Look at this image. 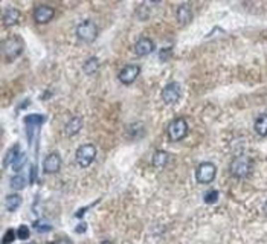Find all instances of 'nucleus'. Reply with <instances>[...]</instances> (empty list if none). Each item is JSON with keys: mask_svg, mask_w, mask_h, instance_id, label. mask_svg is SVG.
<instances>
[{"mask_svg": "<svg viewBox=\"0 0 267 244\" xmlns=\"http://www.w3.org/2000/svg\"><path fill=\"white\" fill-rule=\"evenodd\" d=\"M23 51H25V41L17 34L6 37L2 43V52L6 61H14L23 54Z\"/></svg>", "mask_w": 267, "mask_h": 244, "instance_id": "nucleus-1", "label": "nucleus"}, {"mask_svg": "<svg viewBox=\"0 0 267 244\" xmlns=\"http://www.w3.org/2000/svg\"><path fill=\"white\" fill-rule=\"evenodd\" d=\"M95 158H96V147L93 144H84L75 153V161L81 168L90 166Z\"/></svg>", "mask_w": 267, "mask_h": 244, "instance_id": "nucleus-2", "label": "nucleus"}, {"mask_svg": "<svg viewBox=\"0 0 267 244\" xmlns=\"http://www.w3.org/2000/svg\"><path fill=\"white\" fill-rule=\"evenodd\" d=\"M168 139L171 142H179L182 141L185 136H186V133H188V122L185 118H176L170 122L168 125Z\"/></svg>", "mask_w": 267, "mask_h": 244, "instance_id": "nucleus-3", "label": "nucleus"}, {"mask_svg": "<svg viewBox=\"0 0 267 244\" xmlns=\"http://www.w3.org/2000/svg\"><path fill=\"white\" fill-rule=\"evenodd\" d=\"M77 37L84 43H92L98 37V28L92 20H84L77 26Z\"/></svg>", "mask_w": 267, "mask_h": 244, "instance_id": "nucleus-4", "label": "nucleus"}, {"mask_svg": "<svg viewBox=\"0 0 267 244\" xmlns=\"http://www.w3.org/2000/svg\"><path fill=\"white\" fill-rule=\"evenodd\" d=\"M252 169V161L246 156H240V158H235L232 162H231V166H229V171L234 177L237 179H243V177H246Z\"/></svg>", "mask_w": 267, "mask_h": 244, "instance_id": "nucleus-5", "label": "nucleus"}, {"mask_svg": "<svg viewBox=\"0 0 267 244\" xmlns=\"http://www.w3.org/2000/svg\"><path fill=\"white\" fill-rule=\"evenodd\" d=\"M217 175V166L212 162H203L200 163L195 169V179L198 183L208 185L211 183Z\"/></svg>", "mask_w": 267, "mask_h": 244, "instance_id": "nucleus-6", "label": "nucleus"}, {"mask_svg": "<svg viewBox=\"0 0 267 244\" xmlns=\"http://www.w3.org/2000/svg\"><path fill=\"white\" fill-rule=\"evenodd\" d=\"M180 95H182V85L177 82V81H171L168 82L164 90H162V99L165 104H176L177 101L180 99Z\"/></svg>", "mask_w": 267, "mask_h": 244, "instance_id": "nucleus-7", "label": "nucleus"}, {"mask_svg": "<svg viewBox=\"0 0 267 244\" xmlns=\"http://www.w3.org/2000/svg\"><path fill=\"white\" fill-rule=\"evenodd\" d=\"M139 74H141V68H139L138 64H127V66H124V68L119 71L118 80H119L122 84L130 85V84H133V82L136 81V78L139 77Z\"/></svg>", "mask_w": 267, "mask_h": 244, "instance_id": "nucleus-8", "label": "nucleus"}, {"mask_svg": "<svg viewBox=\"0 0 267 244\" xmlns=\"http://www.w3.org/2000/svg\"><path fill=\"white\" fill-rule=\"evenodd\" d=\"M54 15H55V9L49 5H38L34 9V20L38 25L49 23V21L54 18Z\"/></svg>", "mask_w": 267, "mask_h": 244, "instance_id": "nucleus-9", "label": "nucleus"}, {"mask_svg": "<svg viewBox=\"0 0 267 244\" xmlns=\"http://www.w3.org/2000/svg\"><path fill=\"white\" fill-rule=\"evenodd\" d=\"M61 168V158L58 153H51L43 162V171L46 174H55Z\"/></svg>", "mask_w": 267, "mask_h": 244, "instance_id": "nucleus-10", "label": "nucleus"}, {"mask_svg": "<svg viewBox=\"0 0 267 244\" xmlns=\"http://www.w3.org/2000/svg\"><path fill=\"white\" fill-rule=\"evenodd\" d=\"M153 51H154V43H153V40H150V38H147V37L139 38V40L136 41V44H135V54H136L138 57H147V55H150Z\"/></svg>", "mask_w": 267, "mask_h": 244, "instance_id": "nucleus-11", "label": "nucleus"}, {"mask_svg": "<svg viewBox=\"0 0 267 244\" xmlns=\"http://www.w3.org/2000/svg\"><path fill=\"white\" fill-rule=\"evenodd\" d=\"M20 20V11L17 8H6L2 15V23L3 26H14Z\"/></svg>", "mask_w": 267, "mask_h": 244, "instance_id": "nucleus-12", "label": "nucleus"}, {"mask_svg": "<svg viewBox=\"0 0 267 244\" xmlns=\"http://www.w3.org/2000/svg\"><path fill=\"white\" fill-rule=\"evenodd\" d=\"M81 128H83V118L75 116V118L68 121V124H66V127H64V131L68 136H75V135H78Z\"/></svg>", "mask_w": 267, "mask_h": 244, "instance_id": "nucleus-13", "label": "nucleus"}, {"mask_svg": "<svg viewBox=\"0 0 267 244\" xmlns=\"http://www.w3.org/2000/svg\"><path fill=\"white\" fill-rule=\"evenodd\" d=\"M176 17H177V21H179L180 25H188L192 18V11H191L189 5H180L179 8H177Z\"/></svg>", "mask_w": 267, "mask_h": 244, "instance_id": "nucleus-14", "label": "nucleus"}, {"mask_svg": "<svg viewBox=\"0 0 267 244\" xmlns=\"http://www.w3.org/2000/svg\"><path fill=\"white\" fill-rule=\"evenodd\" d=\"M83 71L86 75H95L99 71V60L96 57H90L86 60V63L83 64Z\"/></svg>", "mask_w": 267, "mask_h": 244, "instance_id": "nucleus-15", "label": "nucleus"}, {"mask_svg": "<svg viewBox=\"0 0 267 244\" xmlns=\"http://www.w3.org/2000/svg\"><path fill=\"white\" fill-rule=\"evenodd\" d=\"M168 159H170V156H168L167 151H162V150L156 151V153L153 154V166L161 169V168H164V166L168 163Z\"/></svg>", "mask_w": 267, "mask_h": 244, "instance_id": "nucleus-16", "label": "nucleus"}, {"mask_svg": "<svg viewBox=\"0 0 267 244\" xmlns=\"http://www.w3.org/2000/svg\"><path fill=\"white\" fill-rule=\"evenodd\" d=\"M254 128H255L257 135H260V136H267V113H263V115H260V116L255 119Z\"/></svg>", "mask_w": 267, "mask_h": 244, "instance_id": "nucleus-17", "label": "nucleus"}, {"mask_svg": "<svg viewBox=\"0 0 267 244\" xmlns=\"http://www.w3.org/2000/svg\"><path fill=\"white\" fill-rule=\"evenodd\" d=\"M5 205H6V209L9 212H14L21 205V197L18 194H9L5 200Z\"/></svg>", "mask_w": 267, "mask_h": 244, "instance_id": "nucleus-18", "label": "nucleus"}, {"mask_svg": "<svg viewBox=\"0 0 267 244\" xmlns=\"http://www.w3.org/2000/svg\"><path fill=\"white\" fill-rule=\"evenodd\" d=\"M150 6H153V3H148V2L141 3L136 9V17L139 20H147L150 17Z\"/></svg>", "mask_w": 267, "mask_h": 244, "instance_id": "nucleus-19", "label": "nucleus"}, {"mask_svg": "<svg viewBox=\"0 0 267 244\" xmlns=\"http://www.w3.org/2000/svg\"><path fill=\"white\" fill-rule=\"evenodd\" d=\"M25 185H26V179H25L23 175L17 174V175H14L12 179H11V188H12V189H15V191L23 189V188H25Z\"/></svg>", "mask_w": 267, "mask_h": 244, "instance_id": "nucleus-20", "label": "nucleus"}, {"mask_svg": "<svg viewBox=\"0 0 267 244\" xmlns=\"http://www.w3.org/2000/svg\"><path fill=\"white\" fill-rule=\"evenodd\" d=\"M18 154H20V151H18V145H14L9 151H8V154H6V161H5V166L6 165H12L14 163V161L18 158Z\"/></svg>", "mask_w": 267, "mask_h": 244, "instance_id": "nucleus-21", "label": "nucleus"}, {"mask_svg": "<svg viewBox=\"0 0 267 244\" xmlns=\"http://www.w3.org/2000/svg\"><path fill=\"white\" fill-rule=\"evenodd\" d=\"M25 163H26V154H18V158L14 161V163H12V169L15 171V172H18L21 168L25 166Z\"/></svg>", "mask_w": 267, "mask_h": 244, "instance_id": "nucleus-22", "label": "nucleus"}, {"mask_svg": "<svg viewBox=\"0 0 267 244\" xmlns=\"http://www.w3.org/2000/svg\"><path fill=\"white\" fill-rule=\"evenodd\" d=\"M34 228H35L38 232H48V231H51V229H52V226H51V225H48V223H44L43 220L35 221V223H34Z\"/></svg>", "mask_w": 267, "mask_h": 244, "instance_id": "nucleus-23", "label": "nucleus"}, {"mask_svg": "<svg viewBox=\"0 0 267 244\" xmlns=\"http://www.w3.org/2000/svg\"><path fill=\"white\" fill-rule=\"evenodd\" d=\"M15 237H17L15 231H14V229H8L6 234H5V237H3V240H2V244H12V241L15 240Z\"/></svg>", "mask_w": 267, "mask_h": 244, "instance_id": "nucleus-24", "label": "nucleus"}, {"mask_svg": "<svg viewBox=\"0 0 267 244\" xmlns=\"http://www.w3.org/2000/svg\"><path fill=\"white\" fill-rule=\"evenodd\" d=\"M29 229H28V226H23L21 225L18 229H17V237L20 238V240H28L29 238Z\"/></svg>", "mask_w": 267, "mask_h": 244, "instance_id": "nucleus-25", "label": "nucleus"}, {"mask_svg": "<svg viewBox=\"0 0 267 244\" xmlns=\"http://www.w3.org/2000/svg\"><path fill=\"white\" fill-rule=\"evenodd\" d=\"M218 200V192L217 191H209L206 195H205V202L206 203H215Z\"/></svg>", "mask_w": 267, "mask_h": 244, "instance_id": "nucleus-26", "label": "nucleus"}, {"mask_svg": "<svg viewBox=\"0 0 267 244\" xmlns=\"http://www.w3.org/2000/svg\"><path fill=\"white\" fill-rule=\"evenodd\" d=\"M170 57H171V48H164V49H161V52H159V58H161L162 61H167Z\"/></svg>", "mask_w": 267, "mask_h": 244, "instance_id": "nucleus-27", "label": "nucleus"}, {"mask_svg": "<svg viewBox=\"0 0 267 244\" xmlns=\"http://www.w3.org/2000/svg\"><path fill=\"white\" fill-rule=\"evenodd\" d=\"M48 244H72L69 238H58V240H54Z\"/></svg>", "mask_w": 267, "mask_h": 244, "instance_id": "nucleus-28", "label": "nucleus"}, {"mask_svg": "<svg viewBox=\"0 0 267 244\" xmlns=\"http://www.w3.org/2000/svg\"><path fill=\"white\" fill-rule=\"evenodd\" d=\"M101 244H113V243H112V241H107V240H105V241H102Z\"/></svg>", "mask_w": 267, "mask_h": 244, "instance_id": "nucleus-29", "label": "nucleus"}, {"mask_svg": "<svg viewBox=\"0 0 267 244\" xmlns=\"http://www.w3.org/2000/svg\"><path fill=\"white\" fill-rule=\"evenodd\" d=\"M26 244H35V243H26Z\"/></svg>", "mask_w": 267, "mask_h": 244, "instance_id": "nucleus-30", "label": "nucleus"}]
</instances>
